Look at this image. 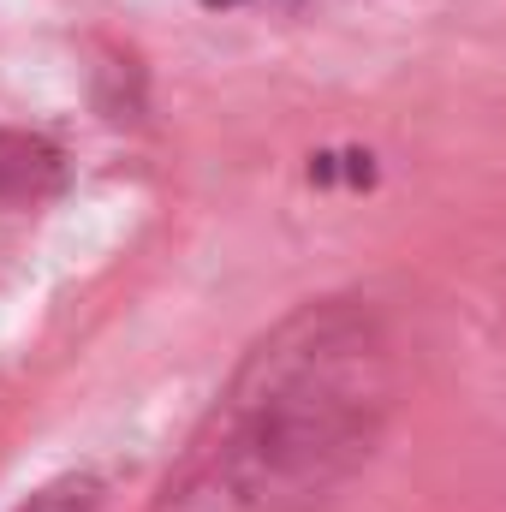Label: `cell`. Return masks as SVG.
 <instances>
[{
  "mask_svg": "<svg viewBox=\"0 0 506 512\" xmlns=\"http://www.w3.org/2000/svg\"><path fill=\"white\" fill-rule=\"evenodd\" d=\"M209 12H233V6H245V0H203Z\"/></svg>",
  "mask_w": 506,
  "mask_h": 512,
  "instance_id": "obj_5",
  "label": "cell"
},
{
  "mask_svg": "<svg viewBox=\"0 0 506 512\" xmlns=\"http://www.w3.org/2000/svg\"><path fill=\"white\" fill-rule=\"evenodd\" d=\"M66 191V155L42 131L0 126V215H30Z\"/></svg>",
  "mask_w": 506,
  "mask_h": 512,
  "instance_id": "obj_2",
  "label": "cell"
},
{
  "mask_svg": "<svg viewBox=\"0 0 506 512\" xmlns=\"http://www.w3.org/2000/svg\"><path fill=\"white\" fill-rule=\"evenodd\" d=\"M96 507H102V483L90 471H78V477H60V483L36 489L30 501H18L12 512H96Z\"/></svg>",
  "mask_w": 506,
  "mask_h": 512,
  "instance_id": "obj_3",
  "label": "cell"
},
{
  "mask_svg": "<svg viewBox=\"0 0 506 512\" xmlns=\"http://www.w3.org/2000/svg\"><path fill=\"white\" fill-rule=\"evenodd\" d=\"M340 161H346V179H352V185H370V179H376V167H370V155H358V149H346ZM328 173H334V155H316V167H310V179H328Z\"/></svg>",
  "mask_w": 506,
  "mask_h": 512,
  "instance_id": "obj_4",
  "label": "cell"
},
{
  "mask_svg": "<svg viewBox=\"0 0 506 512\" xmlns=\"http://www.w3.org/2000/svg\"><path fill=\"white\" fill-rule=\"evenodd\" d=\"M387 405L376 316L346 298L304 304L239 364L155 512H316L370 459Z\"/></svg>",
  "mask_w": 506,
  "mask_h": 512,
  "instance_id": "obj_1",
  "label": "cell"
}]
</instances>
